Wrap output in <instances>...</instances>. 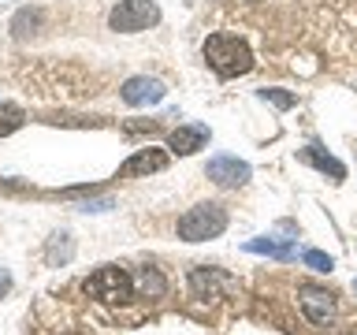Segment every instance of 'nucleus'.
I'll use <instances>...</instances> for the list:
<instances>
[{
	"mask_svg": "<svg viewBox=\"0 0 357 335\" xmlns=\"http://www.w3.org/2000/svg\"><path fill=\"white\" fill-rule=\"evenodd\" d=\"M71 253H75V246L67 242V234H56L49 246V261H71Z\"/></svg>",
	"mask_w": 357,
	"mask_h": 335,
	"instance_id": "nucleus-16",
	"label": "nucleus"
},
{
	"mask_svg": "<svg viewBox=\"0 0 357 335\" xmlns=\"http://www.w3.org/2000/svg\"><path fill=\"white\" fill-rule=\"evenodd\" d=\"M301 261H305L312 272H331V268H335V261L328 253H320V250H305V253H301Z\"/></svg>",
	"mask_w": 357,
	"mask_h": 335,
	"instance_id": "nucleus-15",
	"label": "nucleus"
},
{
	"mask_svg": "<svg viewBox=\"0 0 357 335\" xmlns=\"http://www.w3.org/2000/svg\"><path fill=\"white\" fill-rule=\"evenodd\" d=\"M22 119H26V112H22L19 105H0V138L11 134V131H19Z\"/></svg>",
	"mask_w": 357,
	"mask_h": 335,
	"instance_id": "nucleus-14",
	"label": "nucleus"
},
{
	"mask_svg": "<svg viewBox=\"0 0 357 335\" xmlns=\"http://www.w3.org/2000/svg\"><path fill=\"white\" fill-rule=\"evenodd\" d=\"M82 290L89 298L105 302V306H119V302H130L134 295H138V290H134V276H127L116 265H100L97 272L86 279Z\"/></svg>",
	"mask_w": 357,
	"mask_h": 335,
	"instance_id": "nucleus-3",
	"label": "nucleus"
},
{
	"mask_svg": "<svg viewBox=\"0 0 357 335\" xmlns=\"http://www.w3.org/2000/svg\"><path fill=\"white\" fill-rule=\"evenodd\" d=\"M205 175L212 179L216 186H242L245 179H250V164L238 161V156H212L208 168H205Z\"/></svg>",
	"mask_w": 357,
	"mask_h": 335,
	"instance_id": "nucleus-7",
	"label": "nucleus"
},
{
	"mask_svg": "<svg viewBox=\"0 0 357 335\" xmlns=\"http://www.w3.org/2000/svg\"><path fill=\"white\" fill-rule=\"evenodd\" d=\"M205 60L220 78H238L245 71H253V52L250 45L234 34H212L205 41Z\"/></svg>",
	"mask_w": 357,
	"mask_h": 335,
	"instance_id": "nucleus-1",
	"label": "nucleus"
},
{
	"mask_svg": "<svg viewBox=\"0 0 357 335\" xmlns=\"http://www.w3.org/2000/svg\"><path fill=\"white\" fill-rule=\"evenodd\" d=\"M112 30L119 34H138V30H149L160 22V8L153 4V0H123V4L112 8Z\"/></svg>",
	"mask_w": 357,
	"mask_h": 335,
	"instance_id": "nucleus-4",
	"label": "nucleus"
},
{
	"mask_svg": "<svg viewBox=\"0 0 357 335\" xmlns=\"http://www.w3.org/2000/svg\"><path fill=\"white\" fill-rule=\"evenodd\" d=\"M164 82L160 78H149V75H134L123 82V100L134 108H142V105H156V100H164Z\"/></svg>",
	"mask_w": 357,
	"mask_h": 335,
	"instance_id": "nucleus-8",
	"label": "nucleus"
},
{
	"mask_svg": "<svg viewBox=\"0 0 357 335\" xmlns=\"http://www.w3.org/2000/svg\"><path fill=\"white\" fill-rule=\"evenodd\" d=\"M178 239L183 242H208V239H220L227 231V212L216 201H205V205H194L190 212L178 216Z\"/></svg>",
	"mask_w": 357,
	"mask_h": 335,
	"instance_id": "nucleus-2",
	"label": "nucleus"
},
{
	"mask_svg": "<svg viewBox=\"0 0 357 335\" xmlns=\"http://www.w3.org/2000/svg\"><path fill=\"white\" fill-rule=\"evenodd\" d=\"M134 290H138L142 298H164L167 295V279L156 272V268H142L138 276H134Z\"/></svg>",
	"mask_w": 357,
	"mask_h": 335,
	"instance_id": "nucleus-12",
	"label": "nucleus"
},
{
	"mask_svg": "<svg viewBox=\"0 0 357 335\" xmlns=\"http://www.w3.org/2000/svg\"><path fill=\"white\" fill-rule=\"evenodd\" d=\"M298 306L309 317V324H317V328H324V324L335 317V295L328 287H317V283L298 287Z\"/></svg>",
	"mask_w": 357,
	"mask_h": 335,
	"instance_id": "nucleus-5",
	"label": "nucleus"
},
{
	"mask_svg": "<svg viewBox=\"0 0 357 335\" xmlns=\"http://www.w3.org/2000/svg\"><path fill=\"white\" fill-rule=\"evenodd\" d=\"M301 161L312 164V168H320V172H328V175L335 179V183H342V179H346V168H342L339 161H335L331 153H324L320 145H305V149H301Z\"/></svg>",
	"mask_w": 357,
	"mask_h": 335,
	"instance_id": "nucleus-11",
	"label": "nucleus"
},
{
	"mask_svg": "<svg viewBox=\"0 0 357 335\" xmlns=\"http://www.w3.org/2000/svg\"><path fill=\"white\" fill-rule=\"evenodd\" d=\"M8 290H11V276L0 272V295H8Z\"/></svg>",
	"mask_w": 357,
	"mask_h": 335,
	"instance_id": "nucleus-18",
	"label": "nucleus"
},
{
	"mask_svg": "<svg viewBox=\"0 0 357 335\" xmlns=\"http://www.w3.org/2000/svg\"><path fill=\"white\" fill-rule=\"evenodd\" d=\"M264 100H272L275 108H294V94H283V89H261Z\"/></svg>",
	"mask_w": 357,
	"mask_h": 335,
	"instance_id": "nucleus-17",
	"label": "nucleus"
},
{
	"mask_svg": "<svg viewBox=\"0 0 357 335\" xmlns=\"http://www.w3.org/2000/svg\"><path fill=\"white\" fill-rule=\"evenodd\" d=\"M250 253H268V257H279V261H290L294 257V242H272V239H250L245 242Z\"/></svg>",
	"mask_w": 357,
	"mask_h": 335,
	"instance_id": "nucleus-13",
	"label": "nucleus"
},
{
	"mask_svg": "<svg viewBox=\"0 0 357 335\" xmlns=\"http://www.w3.org/2000/svg\"><path fill=\"white\" fill-rule=\"evenodd\" d=\"M164 168H167V153H164V149H153V145H149V149H138V153H134L130 161L119 168V175H123V179H138V175L164 172Z\"/></svg>",
	"mask_w": 357,
	"mask_h": 335,
	"instance_id": "nucleus-9",
	"label": "nucleus"
},
{
	"mask_svg": "<svg viewBox=\"0 0 357 335\" xmlns=\"http://www.w3.org/2000/svg\"><path fill=\"white\" fill-rule=\"evenodd\" d=\"M234 287L238 283H234L223 268H194V272H190V290H194L197 298H220V295H231Z\"/></svg>",
	"mask_w": 357,
	"mask_h": 335,
	"instance_id": "nucleus-6",
	"label": "nucleus"
},
{
	"mask_svg": "<svg viewBox=\"0 0 357 335\" xmlns=\"http://www.w3.org/2000/svg\"><path fill=\"white\" fill-rule=\"evenodd\" d=\"M205 142H208V127H205V123H178V127L172 131V138H167V145H172L175 153H183V156L197 153Z\"/></svg>",
	"mask_w": 357,
	"mask_h": 335,
	"instance_id": "nucleus-10",
	"label": "nucleus"
}]
</instances>
